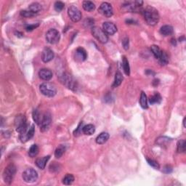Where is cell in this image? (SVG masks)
Returning <instances> with one entry per match:
<instances>
[{
	"mask_svg": "<svg viewBox=\"0 0 186 186\" xmlns=\"http://www.w3.org/2000/svg\"><path fill=\"white\" fill-rule=\"evenodd\" d=\"M143 14L146 23L150 25H155L159 21V14L158 10L151 6H148L143 10Z\"/></svg>",
	"mask_w": 186,
	"mask_h": 186,
	"instance_id": "6da1fadb",
	"label": "cell"
},
{
	"mask_svg": "<svg viewBox=\"0 0 186 186\" xmlns=\"http://www.w3.org/2000/svg\"><path fill=\"white\" fill-rule=\"evenodd\" d=\"M60 82L66 87L71 90H76L77 89V82L73 78L71 74L69 73H63L59 77Z\"/></svg>",
	"mask_w": 186,
	"mask_h": 186,
	"instance_id": "7a4b0ae2",
	"label": "cell"
},
{
	"mask_svg": "<svg viewBox=\"0 0 186 186\" xmlns=\"http://www.w3.org/2000/svg\"><path fill=\"white\" fill-rule=\"evenodd\" d=\"M39 90L41 93L45 96L52 97L57 93V89L54 84L49 82H44L40 85Z\"/></svg>",
	"mask_w": 186,
	"mask_h": 186,
	"instance_id": "3957f363",
	"label": "cell"
},
{
	"mask_svg": "<svg viewBox=\"0 0 186 186\" xmlns=\"http://www.w3.org/2000/svg\"><path fill=\"white\" fill-rule=\"evenodd\" d=\"M16 171H17V169H16L15 165L10 164L7 166L3 172L4 181L7 184H10L12 183L16 174Z\"/></svg>",
	"mask_w": 186,
	"mask_h": 186,
	"instance_id": "277c9868",
	"label": "cell"
},
{
	"mask_svg": "<svg viewBox=\"0 0 186 186\" xmlns=\"http://www.w3.org/2000/svg\"><path fill=\"white\" fill-rule=\"evenodd\" d=\"M143 1L127 2L123 5V8L129 12H143Z\"/></svg>",
	"mask_w": 186,
	"mask_h": 186,
	"instance_id": "5b68a950",
	"label": "cell"
},
{
	"mask_svg": "<svg viewBox=\"0 0 186 186\" xmlns=\"http://www.w3.org/2000/svg\"><path fill=\"white\" fill-rule=\"evenodd\" d=\"M15 127L16 131L19 133H21L29 127V124L27 123L26 118L23 115H18L15 117Z\"/></svg>",
	"mask_w": 186,
	"mask_h": 186,
	"instance_id": "8992f818",
	"label": "cell"
},
{
	"mask_svg": "<svg viewBox=\"0 0 186 186\" xmlns=\"http://www.w3.org/2000/svg\"><path fill=\"white\" fill-rule=\"evenodd\" d=\"M23 179L25 183H32L36 182L38 179V173L33 168L26 169L22 174Z\"/></svg>",
	"mask_w": 186,
	"mask_h": 186,
	"instance_id": "52a82bcc",
	"label": "cell"
},
{
	"mask_svg": "<svg viewBox=\"0 0 186 186\" xmlns=\"http://www.w3.org/2000/svg\"><path fill=\"white\" fill-rule=\"evenodd\" d=\"M92 34H93V36L96 39L98 40L100 43L102 44H106L108 40V35L104 32L103 29H101L100 28L95 26L92 28Z\"/></svg>",
	"mask_w": 186,
	"mask_h": 186,
	"instance_id": "ba28073f",
	"label": "cell"
},
{
	"mask_svg": "<svg viewBox=\"0 0 186 186\" xmlns=\"http://www.w3.org/2000/svg\"><path fill=\"white\" fill-rule=\"evenodd\" d=\"M60 35L58 30L55 29H51L46 34V40L51 45H55L60 41Z\"/></svg>",
	"mask_w": 186,
	"mask_h": 186,
	"instance_id": "9c48e42d",
	"label": "cell"
},
{
	"mask_svg": "<svg viewBox=\"0 0 186 186\" xmlns=\"http://www.w3.org/2000/svg\"><path fill=\"white\" fill-rule=\"evenodd\" d=\"M68 15H69L70 19L73 22H74V23L79 21L82 17V14L81 11L76 7L73 6V5L69 7V9H68Z\"/></svg>",
	"mask_w": 186,
	"mask_h": 186,
	"instance_id": "30bf717a",
	"label": "cell"
},
{
	"mask_svg": "<svg viewBox=\"0 0 186 186\" xmlns=\"http://www.w3.org/2000/svg\"><path fill=\"white\" fill-rule=\"evenodd\" d=\"M35 132V127L34 124H31V126L28 127V128L25 131H23L21 133H20V140L23 143H25L29 140H31V138L34 137Z\"/></svg>",
	"mask_w": 186,
	"mask_h": 186,
	"instance_id": "8fae6325",
	"label": "cell"
},
{
	"mask_svg": "<svg viewBox=\"0 0 186 186\" xmlns=\"http://www.w3.org/2000/svg\"><path fill=\"white\" fill-rule=\"evenodd\" d=\"M98 12L106 18L111 17L113 14V7H112L110 4L108 2H103L101 4L98 9Z\"/></svg>",
	"mask_w": 186,
	"mask_h": 186,
	"instance_id": "7c38bea8",
	"label": "cell"
},
{
	"mask_svg": "<svg viewBox=\"0 0 186 186\" xmlns=\"http://www.w3.org/2000/svg\"><path fill=\"white\" fill-rule=\"evenodd\" d=\"M51 121H52V117L51 114L49 112H46L45 114H43L42 121L40 122V124L39 126L40 127V130L42 132L47 131L48 130L49 126H50Z\"/></svg>",
	"mask_w": 186,
	"mask_h": 186,
	"instance_id": "4fadbf2b",
	"label": "cell"
},
{
	"mask_svg": "<svg viewBox=\"0 0 186 186\" xmlns=\"http://www.w3.org/2000/svg\"><path fill=\"white\" fill-rule=\"evenodd\" d=\"M103 30L107 35H113L117 31L116 25L110 22H105L103 24Z\"/></svg>",
	"mask_w": 186,
	"mask_h": 186,
	"instance_id": "5bb4252c",
	"label": "cell"
},
{
	"mask_svg": "<svg viewBox=\"0 0 186 186\" xmlns=\"http://www.w3.org/2000/svg\"><path fill=\"white\" fill-rule=\"evenodd\" d=\"M54 58V52L49 47H46L44 49L42 54V60L44 63H48Z\"/></svg>",
	"mask_w": 186,
	"mask_h": 186,
	"instance_id": "9a60e30c",
	"label": "cell"
},
{
	"mask_svg": "<svg viewBox=\"0 0 186 186\" xmlns=\"http://www.w3.org/2000/svg\"><path fill=\"white\" fill-rule=\"evenodd\" d=\"M39 76L44 81H49L52 78V72L48 69H42L39 71Z\"/></svg>",
	"mask_w": 186,
	"mask_h": 186,
	"instance_id": "2e32d148",
	"label": "cell"
},
{
	"mask_svg": "<svg viewBox=\"0 0 186 186\" xmlns=\"http://www.w3.org/2000/svg\"><path fill=\"white\" fill-rule=\"evenodd\" d=\"M87 58V54H86V50L82 47H79L76 49V52H75V59L77 61H84Z\"/></svg>",
	"mask_w": 186,
	"mask_h": 186,
	"instance_id": "e0dca14e",
	"label": "cell"
},
{
	"mask_svg": "<svg viewBox=\"0 0 186 186\" xmlns=\"http://www.w3.org/2000/svg\"><path fill=\"white\" fill-rule=\"evenodd\" d=\"M174 32V30H173L172 26L169 25H163L161 29H160V34L164 36H171Z\"/></svg>",
	"mask_w": 186,
	"mask_h": 186,
	"instance_id": "ac0fdd59",
	"label": "cell"
},
{
	"mask_svg": "<svg viewBox=\"0 0 186 186\" xmlns=\"http://www.w3.org/2000/svg\"><path fill=\"white\" fill-rule=\"evenodd\" d=\"M109 139V134L107 132H102L96 138V143L99 145H103L106 143Z\"/></svg>",
	"mask_w": 186,
	"mask_h": 186,
	"instance_id": "d6986e66",
	"label": "cell"
},
{
	"mask_svg": "<svg viewBox=\"0 0 186 186\" xmlns=\"http://www.w3.org/2000/svg\"><path fill=\"white\" fill-rule=\"evenodd\" d=\"M49 158H50V156H44V157L40 158V159H38L36 161V164L39 169H44L45 168L46 164H47V161H49Z\"/></svg>",
	"mask_w": 186,
	"mask_h": 186,
	"instance_id": "ffe728a7",
	"label": "cell"
},
{
	"mask_svg": "<svg viewBox=\"0 0 186 186\" xmlns=\"http://www.w3.org/2000/svg\"><path fill=\"white\" fill-rule=\"evenodd\" d=\"M83 133L86 135H92L95 132V127L93 124H87L83 127Z\"/></svg>",
	"mask_w": 186,
	"mask_h": 186,
	"instance_id": "44dd1931",
	"label": "cell"
},
{
	"mask_svg": "<svg viewBox=\"0 0 186 186\" xmlns=\"http://www.w3.org/2000/svg\"><path fill=\"white\" fill-rule=\"evenodd\" d=\"M82 7L84 10L87 12H92L95 9V5L93 2L84 1L82 3Z\"/></svg>",
	"mask_w": 186,
	"mask_h": 186,
	"instance_id": "7402d4cb",
	"label": "cell"
},
{
	"mask_svg": "<svg viewBox=\"0 0 186 186\" xmlns=\"http://www.w3.org/2000/svg\"><path fill=\"white\" fill-rule=\"evenodd\" d=\"M42 10V5L38 2H34L31 4L29 7V10L32 12L33 13L37 14L40 10Z\"/></svg>",
	"mask_w": 186,
	"mask_h": 186,
	"instance_id": "603a6c76",
	"label": "cell"
},
{
	"mask_svg": "<svg viewBox=\"0 0 186 186\" xmlns=\"http://www.w3.org/2000/svg\"><path fill=\"white\" fill-rule=\"evenodd\" d=\"M159 63L161 66H167L169 63V57L167 52L164 51H161L159 58Z\"/></svg>",
	"mask_w": 186,
	"mask_h": 186,
	"instance_id": "cb8c5ba5",
	"label": "cell"
},
{
	"mask_svg": "<svg viewBox=\"0 0 186 186\" xmlns=\"http://www.w3.org/2000/svg\"><path fill=\"white\" fill-rule=\"evenodd\" d=\"M140 106L143 109H147V108H148V99H147V96L144 92H142L141 93L140 99Z\"/></svg>",
	"mask_w": 186,
	"mask_h": 186,
	"instance_id": "d4e9b609",
	"label": "cell"
},
{
	"mask_svg": "<svg viewBox=\"0 0 186 186\" xmlns=\"http://www.w3.org/2000/svg\"><path fill=\"white\" fill-rule=\"evenodd\" d=\"M161 101V97L159 93H156L149 99V103L151 105L159 104Z\"/></svg>",
	"mask_w": 186,
	"mask_h": 186,
	"instance_id": "484cf974",
	"label": "cell"
},
{
	"mask_svg": "<svg viewBox=\"0 0 186 186\" xmlns=\"http://www.w3.org/2000/svg\"><path fill=\"white\" fill-rule=\"evenodd\" d=\"M42 117H43V115L40 113L39 110L35 109L34 111H33V119H34V121L36 122V124H37L38 125L40 124Z\"/></svg>",
	"mask_w": 186,
	"mask_h": 186,
	"instance_id": "4316f807",
	"label": "cell"
},
{
	"mask_svg": "<svg viewBox=\"0 0 186 186\" xmlns=\"http://www.w3.org/2000/svg\"><path fill=\"white\" fill-rule=\"evenodd\" d=\"M123 81V76L121 74V73L120 71H118L115 74V79H114L113 82V86L114 87H117L121 84Z\"/></svg>",
	"mask_w": 186,
	"mask_h": 186,
	"instance_id": "83f0119b",
	"label": "cell"
},
{
	"mask_svg": "<svg viewBox=\"0 0 186 186\" xmlns=\"http://www.w3.org/2000/svg\"><path fill=\"white\" fill-rule=\"evenodd\" d=\"M122 66H123V69H124L125 74L127 75V76H130V65H129V61L127 60V58L125 56L123 57V59H122Z\"/></svg>",
	"mask_w": 186,
	"mask_h": 186,
	"instance_id": "f1b7e54d",
	"label": "cell"
},
{
	"mask_svg": "<svg viewBox=\"0 0 186 186\" xmlns=\"http://www.w3.org/2000/svg\"><path fill=\"white\" fill-rule=\"evenodd\" d=\"M74 181V177L71 174H67L63 179V183L66 185H71Z\"/></svg>",
	"mask_w": 186,
	"mask_h": 186,
	"instance_id": "f546056e",
	"label": "cell"
},
{
	"mask_svg": "<svg viewBox=\"0 0 186 186\" xmlns=\"http://www.w3.org/2000/svg\"><path fill=\"white\" fill-rule=\"evenodd\" d=\"M66 151V147L64 145H60V146L56 148L55 151V156L57 158V159H60L61 156L63 155L64 153Z\"/></svg>",
	"mask_w": 186,
	"mask_h": 186,
	"instance_id": "4dcf8cb0",
	"label": "cell"
},
{
	"mask_svg": "<svg viewBox=\"0 0 186 186\" xmlns=\"http://www.w3.org/2000/svg\"><path fill=\"white\" fill-rule=\"evenodd\" d=\"M39 153V147L37 145L34 144L31 146L30 149L29 150V155L30 157L34 158Z\"/></svg>",
	"mask_w": 186,
	"mask_h": 186,
	"instance_id": "1f68e13d",
	"label": "cell"
},
{
	"mask_svg": "<svg viewBox=\"0 0 186 186\" xmlns=\"http://www.w3.org/2000/svg\"><path fill=\"white\" fill-rule=\"evenodd\" d=\"M150 51H151L152 53L154 55V57H155L156 59H159L161 52V50L160 49L159 46L157 45L150 46Z\"/></svg>",
	"mask_w": 186,
	"mask_h": 186,
	"instance_id": "d6a6232c",
	"label": "cell"
},
{
	"mask_svg": "<svg viewBox=\"0 0 186 186\" xmlns=\"http://www.w3.org/2000/svg\"><path fill=\"white\" fill-rule=\"evenodd\" d=\"M186 143L185 140H180L178 143V153H185V151Z\"/></svg>",
	"mask_w": 186,
	"mask_h": 186,
	"instance_id": "836d02e7",
	"label": "cell"
},
{
	"mask_svg": "<svg viewBox=\"0 0 186 186\" xmlns=\"http://www.w3.org/2000/svg\"><path fill=\"white\" fill-rule=\"evenodd\" d=\"M64 6H65V5H64V3H63L62 2H60V1L56 2H55V5H54L55 10L58 12H61V11L63 10Z\"/></svg>",
	"mask_w": 186,
	"mask_h": 186,
	"instance_id": "e575fe53",
	"label": "cell"
},
{
	"mask_svg": "<svg viewBox=\"0 0 186 186\" xmlns=\"http://www.w3.org/2000/svg\"><path fill=\"white\" fill-rule=\"evenodd\" d=\"M147 161H148V164L150 166H151L153 168L156 169H159L160 166L159 164V163H158L157 161H154V159H147Z\"/></svg>",
	"mask_w": 186,
	"mask_h": 186,
	"instance_id": "d590c367",
	"label": "cell"
},
{
	"mask_svg": "<svg viewBox=\"0 0 186 186\" xmlns=\"http://www.w3.org/2000/svg\"><path fill=\"white\" fill-rule=\"evenodd\" d=\"M21 15L24 18H31L33 16L36 15V14L33 13L30 10H22L21 12Z\"/></svg>",
	"mask_w": 186,
	"mask_h": 186,
	"instance_id": "8d00e7d4",
	"label": "cell"
},
{
	"mask_svg": "<svg viewBox=\"0 0 186 186\" xmlns=\"http://www.w3.org/2000/svg\"><path fill=\"white\" fill-rule=\"evenodd\" d=\"M170 140H171V139H169V138L167 137H161L158 138V140H156V143H157L158 144L160 145H164L165 143H168V142Z\"/></svg>",
	"mask_w": 186,
	"mask_h": 186,
	"instance_id": "74e56055",
	"label": "cell"
},
{
	"mask_svg": "<svg viewBox=\"0 0 186 186\" xmlns=\"http://www.w3.org/2000/svg\"><path fill=\"white\" fill-rule=\"evenodd\" d=\"M122 45L124 47V48L126 49H129V39L128 38H124L122 41Z\"/></svg>",
	"mask_w": 186,
	"mask_h": 186,
	"instance_id": "f35d334b",
	"label": "cell"
},
{
	"mask_svg": "<svg viewBox=\"0 0 186 186\" xmlns=\"http://www.w3.org/2000/svg\"><path fill=\"white\" fill-rule=\"evenodd\" d=\"M38 26H39V23H37V24L29 25H27L26 27H25V29H26V31H32V30H34V29H35L36 27H38Z\"/></svg>",
	"mask_w": 186,
	"mask_h": 186,
	"instance_id": "ab89813d",
	"label": "cell"
},
{
	"mask_svg": "<svg viewBox=\"0 0 186 186\" xmlns=\"http://www.w3.org/2000/svg\"><path fill=\"white\" fill-rule=\"evenodd\" d=\"M163 172L164 173H167V174H168V173H171L172 172V168L170 167V166H168V165L165 166L163 169Z\"/></svg>",
	"mask_w": 186,
	"mask_h": 186,
	"instance_id": "60d3db41",
	"label": "cell"
},
{
	"mask_svg": "<svg viewBox=\"0 0 186 186\" xmlns=\"http://www.w3.org/2000/svg\"><path fill=\"white\" fill-rule=\"evenodd\" d=\"M185 118H184V120H183V126H184V127H185Z\"/></svg>",
	"mask_w": 186,
	"mask_h": 186,
	"instance_id": "b9f144b4",
	"label": "cell"
}]
</instances>
